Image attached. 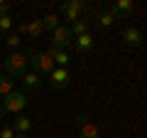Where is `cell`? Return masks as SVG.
<instances>
[{
	"mask_svg": "<svg viewBox=\"0 0 147 138\" xmlns=\"http://www.w3.org/2000/svg\"><path fill=\"white\" fill-rule=\"evenodd\" d=\"M15 138H30L27 133H15Z\"/></svg>",
	"mask_w": 147,
	"mask_h": 138,
	"instance_id": "7402d4cb",
	"label": "cell"
},
{
	"mask_svg": "<svg viewBox=\"0 0 147 138\" xmlns=\"http://www.w3.org/2000/svg\"><path fill=\"white\" fill-rule=\"evenodd\" d=\"M132 8H135V3H132V0H118V3L110 8L108 12L115 17V15H123V12H132Z\"/></svg>",
	"mask_w": 147,
	"mask_h": 138,
	"instance_id": "4fadbf2b",
	"label": "cell"
},
{
	"mask_svg": "<svg viewBox=\"0 0 147 138\" xmlns=\"http://www.w3.org/2000/svg\"><path fill=\"white\" fill-rule=\"evenodd\" d=\"M12 131H15V133H27V136H30V131H32V118L25 116V113H17L15 121H12Z\"/></svg>",
	"mask_w": 147,
	"mask_h": 138,
	"instance_id": "9c48e42d",
	"label": "cell"
},
{
	"mask_svg": "<svg viewBox=\"0 0 147 138\" xmlns=\"http://www.w3.org/2000/svg\"><path fill=\"white\" fill-rule=\"evenodd\" d=\"M49 54H52L54 67H64V69L71 67V54H69L66 49H52V47H49Z\"/></svg>",
	"mask_w": 147,
	"mask_h": 138,
	"instance_id": "ba28073f",
	"label": "cell"
},
{
	"mask_svg": "<svg viewBox=\"0 0 147 138\" xmlns=\"http://www.w3.org/2000/svg\"><path fill=\"white\" fill-rule=\"evenodd\" d=\"M74 44H76L81 52H91V49H93V35H91V32L79 35V37H74Z\"/></svg>",
	"mask_w": 147,
	"mask_h": 138,
	"instance_id": "7c38bea8",
	"label": "cell"
},
{
	"mask_svg": "<svg viewBox=\"0 0 147 138\" xmlns=\"http://www.w3.org/2000/svg\"><path fill=\"white\" fill-rule=\"evenodd\" d=\"M0 30H3V32H10L12 30V17L10 15H0Z\"/></svg>",
	"mask_w": 147,
	"mask_h": 138,
	"instance_id": "d6986e66",
	"label": "cell"
},
{
	"mask_svg": "<svg viewBox=\"0 0 147 138\" xmlns=\"http://www.w3.org/2000/svg\"><path fill=\"white\" fill-rule=\"evenodd\" d=\"M22 40H20V35H10V37H7V47L12 49V52H17V44H20Z\"/></svg>",
	"mask_w": 147,
	"mask_h": 138,
	"instance_id": "44dd1931",
	"label": "cell"
},
{
	"mask_svg": "<svg viewBox=\"0 0 147 138\" xmlns=\"http://www.w3.org/2000/svg\"><path fill=\"white\" fill-rule=\"evenodd\" d=\"M74 44V35L66 25H59L57 30H52V49H66Z\"/></svg>",
	"mask_w": 147,
	"mask_h": 138,
	"instance_id": "277c9868",
	"label": "cell"
},
{
	"mask_svg": "<svg viewBox=\"0 0 147 138\" xmlns=\"http://www.w3.org/2000/svg\"><path fill=\"white\" fill-rule=\"evenodd\" d=\"M25 32H27V35H30L32 40H34V37H39V35H42V32H44V25H42V17H37V20L27 22V25H25Z\"/></svg>",
	"mask_w": 147,
	"mask_h": 138,
	"instance_id": "5bb4252c",
	"label": "cell"
},
{
	"mask_svg": "<svg viewBox=\"0 0 147 138\" xmlns=\"http://www.w3.org/2000/svg\"><path fill=\"white\" fill-rule=\"evenodd\" d=\"M79 138H100V128L96 126L93 121H88V116L86 113H81L79 116Z\"/></svg>",
	"mask_w": 147,
	"mask_h": 138,
	"instance_id": "52a82bcc",
	"label": "cell"
},
{
	"mask_svg": "<svg viewBox=\"0 0 147 138\" xmlns=\"http://www.w3.org/2000/svg\"><path fill=\"white\" fill-rule=\"evenodd\" d=\"M49 84L54 89H66L71 84V69H64V67H54L49 72Z\"/></svg>",
	"mask_w": 147,
	"mask_h": 138,
	"instance_id": "8992f818",
	"label": "cell"
},
{
	"mask_svg": "<svg viewBox=\"0 0 147 138\" xmlns=\"http://www.w3.org/2000/svg\"><path fill=\"white\" fill-rule=\"evenodd\" d=\"M123 40H125V44H130V47H140L142 44V35L137 27H127L125 32H123Z\"/></svg>",
	"mask_w": 147,
	"mask_h": 138,
	"instance_id": "30bf717a",
	"label": "cell"
},
{
	"mask_svg": "<svg viewBox=\"0 0 147 138\" xmlns=\"http://www.w3.org/2000/svg\"><path fill=\"white\" fill-rule=\"evenodd\" d=\"M0 138H15V131H12V126L3 123V126H0Z\"/></svg>",
	"mask_w": 147,
	"mask_h": 138,
	"instance_id": "ffe728a7",
	"label": "cell"
},
{
	"mask_svg": "<svg viewBox=\"0 0 147 138\" xmlns=\"http://www.w3.org/2000/svg\"><path fill=\"white\" fill-rule=\"evenodd\" d=\"M59 12H61L64 20H71V25H74L81 17V12H84V3L81 0H66V3H61Z\"/></svg>",
	"mask_w": 147,
	"mask_h": 138,
	"instance_id": "5b68a950",
	"label": "cell"
},
{
	"mask_svg": "<svg viewBox=\"0 0 147 138\" xmlns=\"http://www.w3.org/2000/svg\"><path fill=\"white\" fill-rule=\"evenodd\" d=\"M27 104H30V99H27L25 91H12V94H7L5 99H0V111H3V113H12V116H17V113L25 111Z\"/></svg>",
	"mask_w": 147,
	"mask_h": 138,
	"instance_id": "6da1fadb",
	"label": "cell"
},
{
	"mask_svg": "<svg viewBox=\"0 0 147 138\" xmlns=\"http://www.w3.org/2000/svg\"><path fill=\"white\" fill-rule=\"evenodd\" d=\"M42 25H44V30H57V27H59V15L47 12V15L42 17Z\"/></svg>",
	"mask_w": 147,
	"mask_h": 138,
	"instance_id": "2e32d148",
	"label": "cell"
},
{
	"mask_svg": "<svg viewBox=\"0 0 147 138\" xmlns=\"http://www.w3.org/2000/svg\"><path fill=\"white\" fill-rule=\"evenodd\" d=\"M3 67H5V72H7V77H10V79H17V77H22V74L27 72L30 62H27V54L12 52V54H7V57H5Z\"/></svg>",
	"mask_w": 147,
	"mask_h": 138,
	"instance_id": "7a4b0ae2",
	"label": "cell"
},
{
	"mask_svg": "<svg viewBox=\"0 0 147 138\" xmlns=\"http://www.w3.org/2000/svg\"><path fill=\"white\" fill-rule=\"evenodd\" d=\"M69 30H71V35H74V37H79V35H86V32H88V22L76 20L71 27H69Z\"/></svg>",
	"mask_w": 147,
	"mask_h": 138,
	"instance_id": "e0dca14e",
	"label": "cell"
},
{
	"mask_svg": "<svg viewBox=\"0 0 147 138\" xmlns=\"http://www.w3.org/2000/svg\"><path fill=\"white\" fill-rule=\"evenodd\" d=\"M20 79H22V84H25L30 91H32V89H39V86H42V77L37 74V72H25Z\"/></svg>",
	"mask_w": 147,
	"mask_h": 138,
	"instance_id": "8fae6325",
	"label": "cell"
},
{
	"mask_svg": "<svg viewBox=\"0 0 147 138\" xmlns=\"http://www.w3.org/2000/svg\"><path fill=\"white\" fill-rule=\"evenodd\" d=\"M15 91V79H10L7 74L0 77V99H5L7 94H12Z\"/></svg>",
	"mask_w": 147,
	"mask_h": 138,
	"instance_id": "9a60e30c",
	"label": "cell"
},
{
	"mask_svg": "<svg viewBox=\"0 0 147 138\" xmlns=\"http://www.w3.org/2000/svg\"><path fill=\"white\" fill-rule=\"evenodd\" d=\"M27 62L32 64V72H37L39 77H42V74L49 77V72L54 69V62H52L49 49H47V52H34V49H32V52L27 54Z\"/></svg>",
	"mask_w": 147,
	"mask_h": 138,
	"instance_id": "3957f363",
	"label": "cell"
},
{
	"mask_svg": "<svg viewBox=\"0 0 147 138\" xmlns=\"http://www.w3.org/2000/svg\"><path fill=\"white\" fill-rule=\"evenodd\" d=\"M96 20H98L100 27H110L113 22H115V17L110 15V12H98V15H96Z\"/></svg>",
	"mask_w": 147,
	"mask_h": 138,
	"instance_id": "ac0fdd59",
	"label": "cell"
}]
</instances>
